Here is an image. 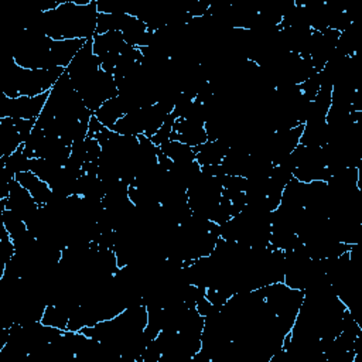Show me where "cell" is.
<instances>
[{
  "mask_svg": "<svg viewBox=\"0 0 362 362\" xmlns=\"http://www.w3.org/2000/svg\"><path fill=\"white\" fill-rule=\"evenodd\" d=\"M158 147L167 157H170L177 164H185V163L195 161L194 148L185 143L178 141V140H167Z\"/></svg>",
  "mask_w": 362,
  "mask_h": 362,
  "instance_id": "ba28073f",
  "label": "cell"
},
{
  "mask_svg": "<svg viewBox=\"0 0 362 362\" xmlns=\"http://www.w3.org/2000/svg\"><path fill=\"white\" fill-rule=\"evenodd\" d=\"M192 148L195 151L197 163L202 167V165L221 164L229 150V146L225 144L222 140H215V141L206 140L204 144H199Z\"/></svg>",
  "mask_w": 362,
  "mask_h": 362,
  "instance_id": "5b68a950",
  "label": "cell"
},
{
  "mask_svg": "<svg viewBox=\"0 0 362 362\" xmlns=\"http://www.w3.org/2000/svg\"><path fill=\"white\" fill-rule=\"evenodd\" d=\"M68 320H69V315L61 307L54 305V304H48L44 310L41 322L45 324V325H51V327L66 331Z\"/></svg>",
  "mask_w": 362,
  "mask_h": 362,
  "instance_id": "9c48e42d",
  "label": "cell"
},
{
  "mask_svg": "<svg viewBox=\"0 0 362 362\" xmlns=\"http://www.w3.org/2000/svg\"><path fill=\"white\" fill-rule=\"evenodd\" d=\"M14 178L33 195L38 206H45L51 201V197H52L51 187L45 181L38 178L34 173L31 171L17 173Z\"/></svg>",
  "mask_w": 362,
  "mask_h": 362,
  "instance_id": "3957f363",
  "label": "cell"
},
{
  "mask_svg": "<svg viewBox=\"0 0 362 362\" xmlns=\"http://www.w3.org/2000/svg\"><path fill=\"white\" fill-rule=\"evenodd\" d=\"M174 122H175V117L170 113V115L165 117V120H164V123L161 124V127L158 129V132L150 139L154 146L158 147V146H161L164 141H167V140L170 139V134H171V132H173V124H174Z\"/></svg>",
  "mask_w": 362,
  "mask_h": 362,
  "instance_id": "30bf717a",
  "label": "cell"
},
{
  "mask_svg": "<svg viewBox=\"0 0 362 362\" xmlns=\"http://www.w3.org/2000/svg\"><path fill=\"white\" fill-rule=\"evenodd\" d=\"M48 96L49 90L37 96H18L14 99L7 98L4 93H1L0 119H37L48 100Z\"/></svg>",
  "mask_w": 362,
  "mask_h": 362,
  "instance_id": "6da1fadb",
  "label": "cell"
},
{
  "mask_svg": "<svg viewBox=\"0 0 362 362\" xmlns=\"http://www.w3.org/2000/svg\"><path fill=\"white\" fill-rule=\"evenodd\" d=\"M38 204L33 198V195L14 178L10 181V194L6 202V209L17 214L24 222L30 219L37 211Z\"/></svg>",
  "mask_w": 362,
  "mask_h": 362,
  "instance_id": "7a4b0ae2",
  "label": "cell"
},
{
  "mask_svg": "<svg viewBox=\"0 0 362 362\" xmlns=\"http://www.w3.org/2000/svg\"><path fill=\"white\" fill-rule=\"evenodd\" d=\"M127 112L124 109V105L122 102V99L117 96L107 99L106 102L102 103V106L93 113L96 116V119L107 129L112 130V127L115 126V123L124 116Z\"/></svg>",
  "mask_w": 362,
  "mask_h": 362,
  "instance_id": "52a82bcc",
  "label": "cell"
},
{
  "mask_svg": "<svg viewBox=\"0 0 362 362\" xmlns=\"http://www.w3.org/2000/svg\"><path fill=\"white\" fill-rule=\"evenodd\" d=\"M0 143H1V156H10L24 143L23 136L16 129L10 117L0 119Z\"/></svg>",
  "mask_w": 362,
  "mask_h": 362,
  "instance_id": "8992f818",
  "label": "cell"
},
{
  "mask_svg": "<svg viewBox=\"0 0 362 362\" xmlns=\"http://www.w3.org/2000/svg\"><path fill=\"white\" fill-rule=\"evenodd\" d=\"M88 40L85 38H72V40H52L51 42V54L57 66H66L71 64L74 57L79 52V49L85 45Z\"/></svg>",
  "mask_w": 362,
  "mask_h": 362,
  "instance_id": "277c9868",
  "label": "cell"
}]
</instances>
